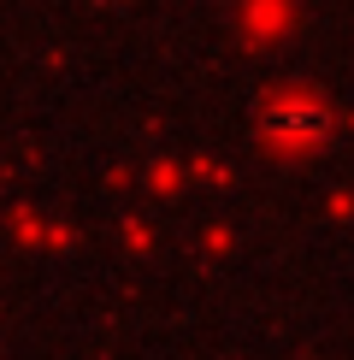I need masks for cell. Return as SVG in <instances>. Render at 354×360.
Segmentation results:
<instances>
[{
    "label": "cell",
    "instance_id": "obj_1",
    "mask_svg": "<svg viewBox=\"0 0 354 360\" xmlns=\"http://www.w3.org/2000/svg\"><path fill=\"white\" fill-rule=\"evenodd\" d=\"M260 130H266L272 142L301 148V142H319L324 130H331V112H324L313 95H272V101L260 107Z\"/></svg>",
    "mask_w": 354,
    "mask_h": 360
}]
</instances>
